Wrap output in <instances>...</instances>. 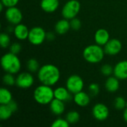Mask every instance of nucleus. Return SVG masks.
<instances>
[{
  "label": "nucleus",
  "instance_id": "obj_1",
  "mask_svg": "<svg viewBox=\"0 0 127 127\" xmlns=\"http://www.w3.org/2000/svg\"><path fill=\"white\" fill-rule=\"evenodd\" d=\"M37 77L42 84L53 86L60 80V71L56 65L45 64L39 68L37 71Z\"/></svg>",
  "mask_w": 127,
  "mask_h": 127
},
{
  "label": "nucleus",
  "instance_id": "obj_2",
  "mask_svg": "<svg viewBox=\"0 0 127 127\" xmlns=\"http://www.w3.org/2000/svg\"><path fill=\"white\" fill-rule=\"evenodd\" d=\"M1 65L6 73L17 74L22 67L21 61L16 54L8 52L4 54L1 59Z\"/></svg>",
  "mask_w": 127,
  "mask_h": 127
},
{
  "label": "nucleus",
  "instance_id": "obj_3",
  "mask_svg": "<svg viewBox=\"0 0 127 127\" xmlns=\"http://www.w3.org/2000/svg\"><path fill=\"white\" fill-rule=\"evenodd\" d=\"M104 48H102L101 45L97 44L89 45L86 47L83 51V56L84 60L92 64L99 63L101 62L105 55Z\"/></svg>",
  "mask_w": 127,
  "mask_h": 127
},
{
  "label": "nucleus",
  "instance_id": "obj_4",
  "mask_svg": "<svg viewBox=\"0 0 127 127\" xmlns=\"http://www.w3.org/2000/svg\"><path fill=\"white\" fill-rule=\"evenodd\" d=\"M35 101L40 105H48L54 99V90L51 86L42 84L37 86L33 92Z\"/></svg>",
  "mask_w": 127,
  "mask_h": 127
},
{
  "label": "nucleus",
  "instance_id": "obj_5",
  "mask_svg": "<svg viewBox=\"0 0 127 127\" xmlns=\"http://www.w3.org/2000/svg\"><path fill=\"white\" fill-rule=\"evenodd\" d=\"M80 3L77 0L68 1L62 8V15L63 18L71 20L75 18L80 10Z\"/></svg>",
  "mask_w": 127,
  "mask_h": 127
},
{
  "label": "nucleus",
  "instance_id": "obj_6",
  "mask_svg": "<svg viewBox=\"0 0 127 127\" xmlns=\"http://www.w3.org/2000/svg\"><path fill=\"white\" fill-rule=\"evenodd\" d=\"M28 39L32 45H39L42 44L46 39V32L42 28L39 26L33 27L29 31Z\"/></svg>",
  "mask_w": 127,
  "mask_h": 127
},
{
  "label": "nucleus",
  "instance_id": "obj_7",
  "mask_svg": "<svg viewBox=\"0 0 127 127\" xmlns=\"http://www.w3.org/2000/svg\"><path fill=\"white\" fill-rule=\"evenodd\" d=\"M65 86L71 94L75 95L83 91L84 87V82L81 77L77 74H73L67 79Z\"/></svg>",
  "mask_w": 127,
  "mask_h": 127
},
{
  "label": "nucleus",
  "instance_id": "obj_8",
  "mask_svg": "<svg viewBox=\"0 0 127 127\" xmlns=\"http://www.w3.org/2000/svg\"><path fill=\"white\" fill-rule=\"evenodd\" d=\"M4 16L7 22L11 25H14L21 23L23 18L22 11L16 6L7 7L5 11Z\"/></svg>",
  "mask_w": 127,
  "mask_h": 127
},
{
  "label": "nucleus",
  "instance_id": "obj_9",
  "mask_svg": "<svg viewBox=\"0 0 127 127\" xmlns=\"http://www.w3.org/2000/svg\"><path fill=\"white\" fill-rule=\"evenodd\" d=\"M34 83V78L30 72H22L16 77V85L21 89L31 88Z\"/></svg>",
  "mask_w": 127,
  "mask_h": 127
},
{
  "label": "nucleus",
  "instance_id": "obj_10",
  "mask_svg": "<svg viewBox=\"0 0 127 127\" xmlns=\"http://www.w3.org/2000/svg\"><path fill=\"white\" fill-rule=\"evenodd\" d=\"M92 115L96 120L103 121L106 120L109 115V108L105 104L98 103L92 108Z\"/></svg>",
  "mask_w": 127,
  "mask_h": 127
},
{
  "label": "nucleus",
  "instance_id": "obj_11",
  "mask_svg": "<svg viewBox=\"0 0 127 127\" xmlns=\"http://www.w3.org/2000/svg\"><path fill=\"white\" fill-rule=\"evenodd\" d=\"M122 49V43L118 39H110L104 45V51L106 54L109 56H115L121 52Z\"/></svg>",
  "mask_w": 127,
  "mask_h": 127
},
{
  "label": "nucleus",
  "instance_id": "obj_12",
  "mask_svg": "<svg viewBox=\"0 0 127 127\" xmlns=\"http://www.w3.org/2000/svg\"><path fill=\"white\" fill-rule=\"evenodd\" d=\"M114 76L120 80L127 79V60H122L118 62L114 67Z\"/></svg>",
  "mask_w": 127,
  "mask_h": 127
},
{
  "label": "nucleus",
  "instance_id": "obj_13",
  "mask_svg": "<svg viewBox=\"0 0 127 127\" xmlns=\"http://www.w3.org/2000/svg\"><path fill=\"white\" fill-rule=\"evenodd\" d=\"M110 39V35L107 30L104 28L98 29L95 33V41L96 44L104 46Z\"/></svg>",
  "mask_w": 127,
  "mask_h": 127
},
{
  "label": "nucleus",
  "instance_id": "obj_14",
  "mask_svg": "<svg viewBox=\"0 0 127 127\" xmlns=\"http://www.w3.org/2000/svg\"><path fill=\"white\" fill-rule=\"evenodd\" d=\"M29 31L28 27L24 24L16 25L13 29V34L15 37L19 40H25L28 38Z\"/></svg>",
  "mask_w": 127,
  "mask_h": 127
},
{
  "label": "nucleus",
  "instance_id": "obj_15",
  "mask_svg": "<svg viewBox=\"0 0 127 127\" xmlns=\"http://www.w3.org/2000/svg\"><path fill=\"white\" fill-rule=\"evenodd\" d=\"M73 100L74 103L80 107L87 106L90 103V101H91L90 95L83 91L75 94L74 95Z\"/></svg>",
  "mask_w": 127,
  "mask_h": 127
},
{
  "label": "nucleus",
  "instance_id": "obj_16",
  "mask_svg": "<svg viewBox=\"0 0 127 127\" xmlns=\"http://www.w3.org/2000/svg\"><path fill=\"white\" fill-rule=\"evenodd\" d=\"M49 105H50L51 112L57 116L61 115L65 112V105L64 103V101H62V100H58L57 98H54L50 103Z\"/></svg>",
  "mask_w": 127,
  "mask_h": 127
},
{
  "label": "nucleus",
  "instance_id": "obj_17",
  "mask_svg": "<svg viewBox=\"0 0 127 127\" xmlns=\"http://www.w3.org/2000/svg\"><path fill=\"white\" fill-rule=\"evenodd\" d=\"M54 98L66 102L72 99L71 93L68 90L66 87H57L54 89Z\"/></svg>",
  "mask_w": 127,
  "mask_h": 127
},
{
  "label": "nucleus",
  "instance_id": "obj_18",
  "mask_svg": "<svg viewBox=\"0 0 127 127\" xmlns=\"http://www.w3.org/2000/svg\"><path fill=\"white\" fill-rule=\"evenodd\" d=\"M60 6L59 0H41L40 7L46 13L56 11Z\"/></svg>",
  "mask_w": 127,
  "mask_h": 127
},
{
  "label": "nucleus",
  "instance_id": "obj_19",
  "mask_svg": "<svg viewBox=\"0 0 127 127\" xmlns=\"http://www.w3.org/2000/svg\"><path fill=\"white\" fill-rule=\"evenodd\" d=\"M119 79L115 76H110L105 82V89L110 93L116 92L120 88Z\"/></svg>",
  "mask_w": 127,
  "mask_h": 127
},
{
  "label": "nucleus",
  "instance_id": "obj_20",
  "mask_svg": "<svg viewBox=\"0 0 127 127\" xmlns=\"http://www.w3.org/2000/svg\"><path fill=\"white\" fill-rule=\"evenodd\" d=\"M70 28H71L70 21H68V19H66L65 18L59 20L54 26L55 32L60 35H63L66 33L70 30Z\"/></svg>",
  "mask_w": 127,
  "mask_h": 127
},
{
  "label": "nucleus",
  "instance_id": "obj_21",
  "mask_svg": "<svg viewBox=\"0 0 127 127\" xmlns=\"http://www.w3.org/2000/svg\"><path fill=\"white\" fill-rule=\"evenodd\" d=\"M13 100L11 92L6 88L0 89V104H8Z\"/></svg>",
  "mask_w": 127,
  "mask_h": 127
},
{
  "label": "nucleus",
  "instance_id": "obj_22",
  "mask_svg": "<svg viewBox=\"0 0 127 127\" xmlns=\"http://www.w3.org/2000/svg\"><path fill=\"white\" fill-rule=\"evenodd\" d=\"M13 111L10 109L7 104H1L0 106V119L2 121H6L9 119L12 114Z\"/></svg>",
  "mask_w": 127,
  "mask_h": 127
},
{
  "label": "nucleus",
  "instance_id": "obj_23",
  "mask_svg": "<svg viewBox=\"0 0 127 127\" xmlns=\"http://www.w3.org/2000/svg\"><path fill=\"white\" fill-rule=\"evenodd\" d=\"M27 68L28 70L31 72V73H34V72H37L39 69V62L36 60V59H30L28 60L27 62Z\"/></svg>",
  "mask_w": 127,
  "mask_h": 127
},
{
  "label": "nucleus",
  "instance_id": "obj_24",
  "mask_svg": "<svg viewBox=\"0 0 127 127\" xmlns=\"http://www.w3.org/2000/svg\"><path fill=\"white\" fill-rule=\"evenodd\" d=\"M66 120L70 124H74L80 120V114L76 111H71L66 115Z\"/></svg>",
  "mask_w": 127,
  "mask_h": 127
},
{
  "label": "nucleus",
  "instance_id": "obj_25",
  "mask_svg": "<svg viewBox=\"0 0 127 127\" xmlns=\"http://www.w3.org/2000/svg\"><path fill=\"white\" fill-rule=\"evenodd\" d=\"M114 106L117 110H124L127 107V101L123 97H118L115 99Z\"/></svg>",
  "mask_w": 127,
  "mask_h": 127
},
{
  "label": "nucleus",
  "instance_id": "obj_26",
  "mask_svg": "<svg viewBox=\"0 0 127 127\" xmlns=\"http://www.w3.org/2000/svg\"><path fill=\"white\" fill-rule=\"evenodd\" d=\"M2 80L4 84L7 86H13L16 85V78L14 77L13 74H10V73L5 74L3 76Z\"/></svg>",
  "mask_w": 127,
  "mask_h": 127
},
{
  "label": "nucleus",
  "instance_id": "obj_27",
  "mask_svg": "<svg viewBox=\"0 0 127 127\" xmlns=\"http://www.w3.org/2000/svg\"><path fill=\"white\" fill-rule=\"evenodd\" d=\"M0 45L3 48H6L10 45V38L7 33H2L0 35Z\"/></svg>",
  "mask_w": 127,
  "mask_h": 127
},
{
  "label": "nucleus",
  "instance_id": "obj_28",
  "mask_svg": "<svg viewBox=\"0 0 127 127\" xmlns=\"http://www.w3.org/2000/svg\"><path fill=\"white\" fill-rule=\"evenodd\" d=\"M100 71L103 75L106 77H110L114 72V68L109 64H104L100 68Z\"/></svg>",
  "mask_w": 127,
  "mask_h": 127
},
{
  "label": "nucleus",
  "instance_id": "obj_29",
  "mask_svg": "<svg viewBox=\"0 0 127 127\" xmlns=\"http://www.w3.org/2000/svg\"><path fill=\"white\" fill-rule=\"evenodd\" d=\"M70 124L68 122L66 119L63 118H57L51 124V127H68Z\"/></svg>",
  "mask_w": 127,
  "mask_h": 127
},
{
  "label": "nucleus",
  "instance_id": "obj_30",
  "mask_svg": "<svg viewBox=\"0 0 127 127\" xmlns=\"http://www.w3.org/2000/svg\"><path fill=\"white\" fill-rule=\"evenodd\" d=\"M89 92L91 96H96L100 92V86L97 83H91L89 86Z\"/></svg>",
  "mask_w": 127,
  "mask_h": 127
},
{
  "label": "nucleus",
  "instance_id": "obj_31",
  "mask_svg": "<svg viewBox=\"0 0 127 127\" xmlns=\"http://www.w3.org/2000/svg\"><path fill=\"white\" fill-rule=\"evenodd\" d=\"M70 25H71V28L74 30V31H77L81 28L82 23L81 21L78 19V18H73L70 20Z\"/></svg>",
  "mask_w": 127,
  "mask_h": 127
},
{
  "label": "nucleus",
  "instance_id": "obj_32",
  "mask_svg": "<svg viewBox=\"0 0 127 127\" xmlns=\"http://www.w3.org/2000/svg\"><path fill=\"white\" fill-rule=\"evenodd\" d=\"M9 50H10V52L17 55L19 53H20L22 50V45L19 42H13L10 45Z\"/></svg>",
  "mask_w": 127,
  "mask_h": 127
},
{
  "label": "nucleus",
  "instance_id": "obj_33",
  "mask_svg": "<svg viewBox=\"0 0 127 127\" xmlns=\"http://www.w3.org/2000/svg\"><path fill=\"white\" fill-rule=\"evenodd\" d=\"M19 0H1V2L4 5L5 7H14L19 3Z\"/></svg>",
  "mask_w": 127,
  "mask_h": 127
},
{
  "label": "nucleus",
  "instance_id": "obj_34",
  "mask_svg": "<svg viewBox=\"0 0 127 127\" xmlns=\"http://www.w3.org/2000/svg\"><path fill=\"white\" fill-rule=\"evenodd\" d=\"M7 105L9 106V107L10 108V109L13 111V112H15L17 111V109H18V105H17V103H16V101H14V100H12Z\"/></svg>",
  "mask_w": 127,
  "mask_h": 127
},
{
  "label": "nucleus",
  "instance_id": "obj_35",
  "mask_svg": "<svg viewBox=\"0 0 127 127\" xmlns=\"http://www.w3.org/2000/svg\"><path fill=\"white\" fill-rule=\"evenodd\" d=\"M55 39V34L52 31L46 33V39L48 41H53Z\"/></svg>",
  "mask_w": 127,
  "mask_h": 127
},
{
  "label": "nucleus",
  "instance_id": "obj_36",
  "mask_svg": "<svg viewBox=\"0 0 127 127\" xmlns=\"http://www.w3.org/2000/svg\"><path fill=\"white\" fill-rule=\"evenodd\" d=\"M123 117H124V120L127 123V107L124 109V111Z\"/></svg>",
  "mask_w": 127,
  "mask_h": 127
},
{
  "label": "nucleus",
  "instance_id": "obj_37",
  "mask_svg": "<svg viewBox=\"0 0 127 127\" xmlns=\"http://www.w3.org/2000/svg\"><path fill=\"white\" fill-rule=\"evenodd\" d=\"M4 7V5L1 2H0V10H1V11H2Z\"/></svg>",
  "mask_w": 127,
  "mask_h": 127
},
{
  "label": "nucleus",
  "instance_id": "obj_38",
  "mask_svg": "<svg viewBox=\"0 0 127 127\" xmlns=\"http://www.w3.org/2000/svg\"><path fill=\"white\" fill-rule=\"evenodd\" d=\"M127 107H126V108H127Z\"/></svg>",
  "mask_w": 127,
  "mask_h": 127
}]
</instances>
